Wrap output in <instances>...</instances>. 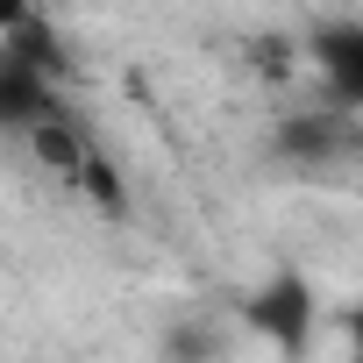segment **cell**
<instances>
[{"mask_svg":"<svg viewBox=\"0 0 363 363\" xmlns=\"http://www.w3.org/2000/svg\"><path fill=\"white\" fill-rule=\"evenodd\" d=\"M313 57H320L328 93H335L349 114H363V22H335V29H320Z\"/></svg>","mask_w":363,"mask_h":363,"instance_id":"6da1fadb","label":"cell"},{"mask_svg":"<svg viewBox=\"0 0 363 363\" xmlns=\"http://www.w3.org/2000/svg\"><path fill=\"white\" fill-rule=\"evenodd\" d=\"M349 349H356V356H363V306H356V313H349Z\"/></svg>","mask_w":363,"mask_h":363,"instance_id":"7a4b0ae2","label":"cell"}]
</instances>
